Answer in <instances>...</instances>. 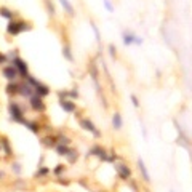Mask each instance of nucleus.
Masks as SVG:
<instances>
[{
  "mask_svg": "<svg viewBox=\"0 0 192 192\" xmlns=\"http://www.w3.org/2000/svg\"><path fill=\"white\" fill-rule=\"evenodd\" d=\"M29 29V26L24 24V23H16V21H13V23L8 24V34H13V35H16L19 32H23V31H27Z\"/></svg>",
  "mask_w": 192,
  "mask_h": 192,
  "instance_id": "nucleus-1",
  "label": "nucleus"
},
{
  "mask_svg": "<svg viewBox=\"0 0 192 192\" xmlns=\"http://www.w3.org/2000/svg\"><path fill=\"white\" fill-rule=\"evenodd\" d=\"M10 112H11V119H13V120H16V122L24 123V119H23V111L19 109V106H18L16 103L10 104Z\"/></svg>",
  "mask_w": 192,
  "mask_h": 192,
  "instance_id": "nucleus-2",
  "label": "nucleus"
},
{
  "mask_svg": "<svg viewBox=\"0 0 192 192\" xmlns=\"http://www.w3.org/2000/svg\"><path fill=\"white\" fill-rule=\"evenodd\" d=\"M13 67H15L21 75H26L27 77V64L21 58H15V61H13Z\"/></svg>",
  "mask_w": 192,
  "mask_h": 192,
  "instance_id": "nucleus-3",
  "label": "nucleus"
},
{
  "mask_svg": "<svg viewBox=\"0 0 192 192\" xmlns=\"http://www.w3.org/2000/svg\"><path fill=\"white\" fill-rule=\"evenodd\" d=\"M80 125L85 128V130H88V131H91L95 134V136H99V131L96 130V126L93 125V122H91V120H88V119H83L82 122H80Z\"/></svg>",
  "mask_w": 192,
  "mask_h": 192,
  "instance_id": "nucleus-4",
  "label": "nucleus"
},
{
  "mask_svg": "<svg viewBox=\"0 0 192 192\" xmlns=\"http://www.w3.org/2000/svg\"><path fill=\"white\" fill-rule=\"evenodd\" d=\"M3 75H5V79H8V80H15L16 77H18V70L10 66V67H5L3 69Z\"/></svg>",
  "mask_w": 192,
  "mask_h": 192,
  "instance_id": "nucleus-5",
  "label": "nucleus"
},
{
  "mask_svg": "<svg viewBox=\"0 0 192 192\" xmlns=\"http://www.w3.org/2000/svg\"><path fill=\"white\" fill-rule=\"evenodd\" d=\"M31 106H32V109L35 111H43V103H42V98L39 96H31Z\"/></svg>",
  "mask_w": 192,
  "mask_h": 192,
  "instance_id": "nucleus-6",
  "label": "nucleus"
},
{
  "mask_svg": "<svg viewBox=\"0 0 192 192\" xmlns=\"http://www.w3.org/2000/svg\"><path fill=\"white\" fill-rule=\"evenodd\" d=\"M34 90H35V93H37V96L39 98H42V96H47L48 93H50V90H48V87H45V85H42L40 82L34 87Z\"/></svg>",
  "mask_w": 192,
  "mask_h": 192,
  "instance_id": "nucleus-7",
  "label": "nucleus"
},
{
  "mask_svg": "<svg viewBox=\"0 0 192 192\" xmlns=\"http://www.w3.org/2000/svg\"><path fill=\"white\" fill-rule=\"evenodd\" d=\"M138 167H139V171L143 173V178H144V181H149L151 178H149V173H147V170H146V165H144V162L143 160H138Z\"/></svg>",
  "mask_w": 192,
  "mask_h": 192,
  "instance_id": "nucleus-8",
  "label": "nucleus"
},
{
  "mask_svg": "<svg viewBox=\"0 0 192 192\" xmlns=\"http://www.w3.org/2000/svg\"><path fill=\"white\" fill-rule=\"evenodd\" d=\"M61 107L66 112H74L75 111V104L72 101H61Z\"/></svg>",
  "mask_w": 192,
  "mask_h": 192,
  "instance_id": "nucleus-9",
  "label": "nucleus"
},
{
  "mask_svg": "<svg viewBox=\"0 0 192 192\" xmlns=\"http://www.w3.org/2000/svg\"><path fill=\"white\" fill-rule=\"evenodd\" d=\"M112 125H114V128H115V130H120V128H122V117H120V114H114Z\"/></svg>",
  "mask_w": 192,
  "mask_h": 192,
  "instance_id": "nucleus-10",
  "label": "nucleus"
},
{
  "mask_svg": "<svg viewBox=\"0 0 192 192\" xmlns=\"http://www.w3.org/2000/svg\"><path fill=\"white\" fill-rule=\"evenodd\" d=\"M117 171H119V175L122 178L130 176V170H128V167H125V165H117Z\"/></svg>",
  "mask_w": 192,
  "mask_h": 192,
  "instance_id": "nucleus-11",
  "label": "nucleus"
},
{
  "mask_svg": "<svg viewBox=\"0 0 192 192\" xmlns=\"http://www.w3.org/2000/svg\"><path fill=\"white\" fill-rule=\"evenodd\" d=\"M59 2H61V5H62V8L66 10L69 15H74V6L69 3V0H59Z\"/></svg>",
  "mask_w": 192,
  "mask_h": 192,
  "instance_id": "nucleus-12",
  "label": "nucleus"
},
{
  "mask_svg": "<svg viewBox=\"0 0 192 192\" xmlns=\"http://www.w3.org/2000/svg\"><path fill=\"white\" fill-rule=\"evenodd\" d=\"M0 16H3V18H6V19H11V18H13V11H10L8 8L2 6V8H0Z\"/></svg>",
  "mask_w": 192,
  "mask_h": 192,
  "instance_id": "nucleus-13",
  "label": "nucleus"
},
{
  "mask_svg": "<svg viewBox=\"0 0 192 192\" xmlns=\"http://www.w3.org/2000/svg\"><path fill=\"white\" fill-rule=\"evenodd\" d=\"M21 88V93L24 96H32V87L31 85H24V87H19Z\"/></svg>",
  "mask_w": 192,
  "mask_h": 192,
  "instance_id": "nucleus-14",
  "label": "nucleus"
},
{
  "mask_svg": "<svg viewBox=\"0 0 192 192\" xmlns=\"http://www.w3.org/2000/svg\"><path fill=\"white\" fill-rule=\"evenodd\" d=\"M123 43L125 45H131V43H134V37L131 34H125L123 35Z\"/></svg>",
  "mask_w": 192,
  "mask_h": 192,
  "instance_id": "nucleus-15",
  "label": "nucleus"
},
{
  "mask_svg": "<svg viewBox=\"0 0 192 192\" xmlns=\"http://www.w3.org/2000/svg\"><path fill=\"white\" fill-rule=\"evenodd\" d=\"M58 152H59V155H69L70 149L66 147V146H58Z\"/></svg>",
  "mask_w": 192,
  "mask_h": 192,
  "instance_id": "nucleus-16",
  "label": "nucleus"
},
{
  "mask_svg": "<svg viewBox=\"0 0 192 192\" xmlns=\"http://www.w3.org/2000/svg\"><path fill=\"white\" fill-rule=\"evenodd\" d=\"M62 55L66 56V58H67L69 61H72V59H74V56H72V53H70L69 47H64V48H62Z\"/></svg>",
  "mask_w": 192,
  "mask_h": 192,
  "instance_id": "nucleus-17",
  "label": "nucleus"
},
{
  "mask_svg": "<svg viewBox=\"0 0 192 192\" xmlns=\"http://www.w3.org/2000/svg\"><path fill=\"white\" fill-rule=\"evenodd\" d=\"M18 90H19V87L15 85V83H10L8 87H6V91H8V93H18Z\"/></svg>",
  "mask_w": 192,
  "mask_h": 192,
  "instance_id": "nucleus-18",
  "label": "nucleus"
},
{
  "mask_svg": "<svg viewBox=\"0 0 192 192\" xmlns=\"http://www.w3.org/2000/svg\"><path fill=\"white\" fill-rule=\"evenodd\" d=\"M104 5H106V8H107L109 11H112V10H114V6H112V3L109 2V0H104Z\"/></svg>",
  "mask_w": 192,
  "mask_h": 192,
  "instance_id": "nucleus-19",
  "label": "nucleus"
},
{
  "mask_svg": "<svg viewBox=\"0 0 192 192\" xmlns=\"http://www.w3.org/2000/svg\"><path fill=\"white\" fill-rule=\"evenodd\" d=\"M59 139H61V141H59V143H61V144H69V139H67L66 136H61Z\"/></svg>",
  "mask_w": 192,
  "mask_h": 192,
  "instance_id": "nucleus-20",
  "label": "nucleus"
},
{
  "mask_svg": "<svg viewBox=\"0 0 192 192\" xmlns=\"http://www.w3.org/2000/svg\"><path fill=\"white\" fill-rule=\"evenodd\" d=\"M131 101H133V104H134V106H136V107H138V106H139V103H138V99H136V96H131Z\"/></svg>",
  "mask_w": 192,
  "mask_h": 192,
  "instance_id": "nucleus-21",
  "label": "nucleus"
},
{
  "mask_svg": "<svg viewBox=\"0 0 192 192\" xmlns=\"http://www.w3.org/2000/svg\"><path fill=\"white\" fill-rule=\"evenodd\" d=\"M47 171H48V170H47V168H42V170H40V171H37V176H39V175H45Z\"/></svg>",
  "mask_w": 192,
  "mask_h": 192,
  "instance_id": "nucleus-22",
  "label": "nucleus"
},
{
  "mask_svg": "<svg viewBox=\"0 0 192 192\" xmlns=\"http://www.w3.org/2000/svg\"><path fill=\"white\" fill-rule=\"evenodd\" d=\"M13 167H15V171H16V173H19V171H21V168H19V165H18V163H15Z\"/></svg>",
  "mask_w": 192,
  "mask_h": 192,
  "instance_id": "nucleus-23",
  "label": "nucleus"
},
{
  "mask_svg": "<svg viewBox=\"0 0 192 192\" xmlns=\"http://www.w3.org/2000/svg\"><path fill=\"white\" fill-rule=\"evenodd\" d=\"M109 50H111V55H115V48H114V45H111Z\"/></svg>",
  "mask_w": 192,
  "mask_h": 192,
  "instance_id": "nucleus-24",
  "label": "nucleus"
},
{
  "mask_svg": "<svg viewBox=\"0 0 192 192\" xmlns=\"http://www.w3.org/2000/svg\"><path fill=\"white\" fill-rule=\"evenodd\" d=\"M62 168H64L62 165H58V168H56V173H61V171H62Z\"/></svg>",
  "mask_w": 192,
  "mask_h": 192,
  "instance_id": "nucleus-25",
  "label": "nucleus"
},
{
  "mask_svg": "<svg viewBox=\"0 0 192 192\" xmlns=\"http://www.w3.org/2000/svg\"><path fill=\"white\" fill-rule=\"evenodd\" d=\"M70 96H72V98H77V96H79V93H75V91H70V93H69Z\"/></svg>",
  "mask_w": 192,
  "mask_h": 192,
  "instance_id": "nucleus-26",
  "label": "nucleus"
},
{
  "mask_svg": "<svg viewBox=\"0 0 192 192\" xmlns=\"http://www.w3.org/2000/svg\"><path fill=\"white\" fill-rule=\"evenodd\" d=\"M3 61H5V56H3V55H0V62H3Z\"/></svg>",
  "mask_w": 192,
  "mask_h": 192,
  "instance_id": "nucleus-27",
  "label": "nucleus"
}]
</instances>
